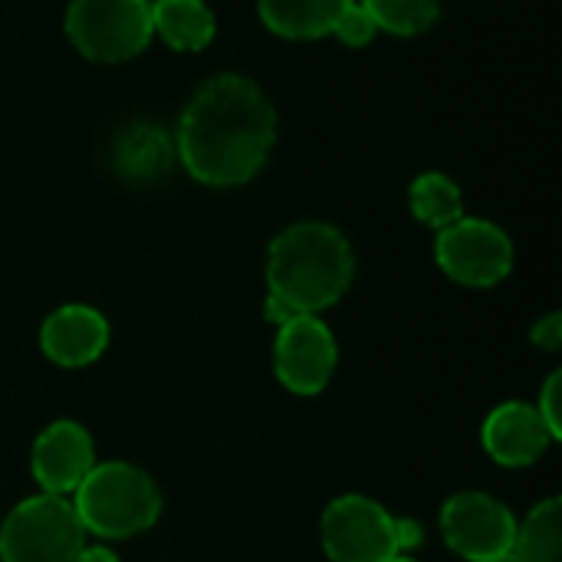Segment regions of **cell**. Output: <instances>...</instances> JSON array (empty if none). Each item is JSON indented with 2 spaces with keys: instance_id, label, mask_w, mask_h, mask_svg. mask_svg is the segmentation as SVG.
Instances as JSON below:
<instances>
[{
  "instance_id": "obj_3",
  "label": "cell",
  "mask_w": 562,
  "mask_h": 562,
  "mask_svg": "<svg viewBox=\"0 0 562 562\" xmlns=\"http://www.w3.org/2000/svg\"><path fill=\"white\" fill-rule=\"evenodd\" d=\"M86 533L99 540H132L161 517V491L148 471L128 461L95 464L69 497Z\"/></svg>"
},
{
  "instance_id": "obj_7",
  "label": "cell",
  "mask_w": 562,
  "mask_h": 562,
  "mask_svg": "<svg viewBox=\"0 0 562 562\" xmlns=\"http://www.w3.org/2000/svg\"><path fill=\"white\" fill-rule=\"evenodd\" d=\"M438 267L464 286H494L514 270V240L491 221L461 217L438 231Z\"/></svg>"
},
{
  "instance_id": "obj_19",
  "label": "cell",
  "mask_w": 562,
  "mask_h": 562,
  "mask_svg": "<svg viewBox=\"0 0 562 562\" xmlns=\"http://www.w3.org/2000/svg\"><path fill=\"white\" fill-rule=\"evenodd\" d=\"M333 33H336L346 46H366V43H372V36H375V23H372V16L366 13V7L352 0V3L339 13V20L333 23Z\"/></svg>"
},
{
  "instance_id": "obj_5",
  "label": "cell",
  "mask_w": 562,
  "mask_h": 562,
  "mask_svg": "<svg viewBox=\"0 0 562 562\" xmlns=\"http://www.w3.org/2000/svg\"><path fill=\"white\" fill-rule=\"evenodd\" d=\"M148 0H72L66 10V36L95 63H122L138 56L151 40Z\"/></svg>"
},
{
  "instance_id": "obj_25",
  "label": "cell",
  "mask_w": 562,
  "mask_h": 562,
  "mask_svg": "<svg viewBox=\"0 0 562 562\" xmlns=\"http://www.w3.org/2000/svg\"><path fill=\"white\" fill-rule=\"evenodd\" d=\"M389 562H418V560H412L408 553H398V557H392V560H389Z\"/></svg>"
},
{
  "instance_id": "obj_8",
  "label": "cell",
  "mask_w": 562,
  "mask_h": 562,
  "mask_svg": "<svg viewBox=\"0 0 562 562\" xmlns=\"http://www.w3.org/2000/svg\"><path fill=\"white\" fill-rule=\"evenodd\" d=\"M441 537L468 562H491L514 550L517 517L491 494L461 491L441 507Z\"/></svg>"
},
{
  "instance_id": "obj_15",
  "label": "cell",
  "mask_w": 562,
  "mask_h": 562,
  "mask_svg": "<svg viewBox=\"0 0 562 562\" xmlns=\"http://www.w3.org/2000/svg\"><path fill=\"white\" fill-rule=\"evenodd\" d=\"M562 501L550 497L537 504L524 520H517L514 557L520 562H562Z\"/></svg>"
},
{
  "instance_id": "obj_1",
  "label": "cell",
  "mask_w": 562,
  "mask_h": 562,
  "mask_svg": "<svg viewBox=\"0 0 562 562\" xmlns=\"http://www.w3.org/2000/svg\"><path fill=\"white\" fill-rule=\"evenodd\" d=\"M277 142V112L263 89L237 72L207 79L178 122V158L207 188L247 184Z\"/></svg>"
},
{
  "instance_id": "obj_18",
  "label": "cell",
  "mask_w": 562,
  "mask_h": 562,
  "mask_svg": "<svg viewBox=\"0 0 562 562\" xmlns=\"http://www.w3.org/2000/svg\"><path fill=\"white\" fill-rule=\"evenodd\" d=\"M362 7L375 30H389L395 36H418L441 16L438 0H362Z\"/></svg>"
},
{
  "instance_id": "obj_13",
  "label": "cell",
  "mask_w": 562,
  "mask_h": 562,
  "mask_svg": "<svg viewBox=\"0 0 562 562\" xmlns=\"http://www.w3.org/2000/svg\"><path fill=\"white\" fill-rule=\"evenodd\" d=\"M352 0H257L267 30L286 40H319Z\"/></svg>"
},
{
  "instance_id": "obj_22",
  "label": "cell",
  "mask_w": 562,
  "mask_h": 562,
  "mask_svg": "<svg viewBox=\"0 0 562 562\" xmlns=\"http://www.w3.org/2000/svg\"><path fill=\"white\" fill-rule=\"evenodd\" d=\"M395 533H398V550H402V553H408L412 547L422 543V527H418L415 520H408V517H405V520L395 517Z\"/></svg>"
},
{
  "instance_id": "obj_21",
  "label": "cell",
  "mask_w": 562,
  "mask_h": 562,
  "mask_svg": "<svg viewBox=\"0 0 562 562\" xmlns=\"http://www.w3.org/2000/svg\"><path fill=\"white\" fill-rule=\"evenodd\" d=\"M530 339L540 346V349H547V352H557L562 346V316L560 313H550V316H543L540 323H533V329H530Z\"/></svg>"
},
{
  "instance_id": "obj_10",
  "label": "cell",
  "mask_w": 562,
  "mask_h": 562,
  "mask_svg": "<svg viewBox=\"0 0 562 562\" xmlns=\"http://www.w3.org/2000/svg\"><path fill=\"white\" fill-rule=\"evenodd\" d=\"M92 468H95V445H92V435L79 422H69V418L53 422L33 441L30 471L43 494L72 497Z\"/></svg>"
},
{
  "instance_id": "obj_23",
  "label": "cell",
  "mask_w": 562,
  "mask_h": 562,
  "mask_svg": "<svg viewBox=\"0 0 562 562\" xmlns=\"http://www.w3.org/2000/svg\"><path fill=\"white\" fill-rule=\"evenodd\" d=\"M72 562H119V557H115L105 543H95V547L82 543V550L76 553V560Z\"/></svg>"
},
{
  "instance_id": "obj_24",
  "label": "cell",
  "mask_w": 562,
  "mask_h": 562,
  "mask_svg": "<svg viewBox=\"0 0 562 562\" xmlns=\"http://www.w3.org/2000/svg\"><path fill=\"white\" fill-rule=\"evenodd\" d=\"M491 562H520L514 553H504V557H497V560H491Z\"/></svg>"
},
{
  "instance_id": "obj_6",
  "label": "cell",
  "mask_w": 562,
  "mask_h": 562,
  "mask_svg": "<svg viewBox=\"0 0 562 562\" xmlns=\"http://www.w3.org/2000/svg\"><path fill=\"white\" fill-rule=\"evenodd\" d=\"M319 540L333 562H389L398 557L395 517L372 497H336L319 520Z\"/></svg>"
},
{
  "instance_id": "obj_16",
  "label": "cell",
  "mask_w": 562,
  "mask_h": 562,
  "mask_svg": "<svg viewBox=\"0 0 562 562\" xmlns=\"http://www.w3.org/2000/svg\"><path fill=\"white\" fill-rule=\"evenodd\" d=\"M115 165L125 178L151 181L171 165V138L158 125H135L119 138Z\"/></svg>"
},
{
  "instance_id": "obj_2",
  "label": "cell",
  "mask_w": 562,
  "mask_h": 562,
  "mask_svg": "<svg viewBox=\"0 0 562 562\" xmlns=\"http://www.w3.org/2000/svg\"><path fill=\"white\" fill-rule=\"evenodd\" d=\"M356 254L342 231L300 221L273 237L267 250V296L290 316H319L352 286Z\"/></svg>"
},
{
  "instance_id": "obj_4",
  "label": "cell",
  "mask_w": 562,
  "mask_h": 562,
  "mask_svg": "<svg viewBox=\"0 0 562 562\" xmlns=\"http://www.w3.org/2000/svg\"><path fill=\"white\" fill-rule=\"evenodd\" d=\"M82 543L72 501L56 494L20 501L0 524V562H72Z\"/></svg>"
},
{
  "instance_id": "obj_20",
  "label": "cell",
  "mask_w": 562,
  "mask_h": 562,
  "mask_svg": "<svg viewBox=\"0 0 562 562\" xmlns=\"http://www.w3.org/2000/svg\"><path fill=\"white\" fill-rule=\"evenodd\" d=\"M537 412H540L543 425L550 428L553 441H560L562 438V372H553V375L547 379V385H543V392H540V405H537Z\"/></svg>"
},
{
  "instance_id": "obj_11",
  "label": "cell",
  "mask_w": 562,
  "mask_h": 562,
  "mask_svg": "<svg viewBox=\"0 0 562 562\" xmlns=\"http://www.w3.org/2000/svg\"><path fill=\"white\" fill-rule=\"evenodd\" d=\"M481 441H484V451L497 464L530 468L547 454V448L553 445V435L543 425L537 405L504 402L487 415V422L481 428Z\"/></svg>"
},
{
  "instance_id": "obj_14",
  "label": "cell",
  "mask_w": 562,
  "mask_h": 562,
  "mask_svg": "<svg viewBox=\"0 0 562 562\" xmlns=\"http://www.w3.org/2000/svg\"><path fill=\"white\" fill-rule=\"evenodd\" d=\"M151 30L181 53H198L214 40V13L204 0H155Z\"/></svg>"
},
{
  "instance_id": "obj_9",
  "label": "cell",
  "mask_w": 562,
  "mask_h": 562,
  "mask_svg": "<svg viewBox=\"0 0 562 562\" xmlns=\"http://www.w3.org/2000/svg\"><path fill=\"white\" fill-rule=\"evenodd\" d=\"M339 362L333 329L319 316H293L277 329L273 369L283 389L296 395H319Z\"/></svg>"
},
{
  "instance_id": "obj_17",
  "label": "cell",
  "mask_w": 562,
  "mask_h": 562,
  "mask_svg": "<svg viewBox=\"0 0 562 562\" xmlns=\"http://www.w3.org/2000/svg\"><path fill=\"white\" fill-rule=\"evenodd\" d=\"M408 204H412V214L441 231L454 221L464 217V201H461V188L441 175V171H425L412 181V191H408Z\"/></svg>"
},
{
  "instance_id": "obj_12",
  "label": "cell",
  "mask_w": 562,
  "mask_h": 562,
  "mask_svg": "<svg viewBox=\"0 0 562 562\" xmlns=\"http://www.w3.org/2000/svg\"><path fill=\"white\" fill-rule=\"evenodd\" d=\"M109 346V323L99 310L69 303L46 316L40 329V349L63 369H82L95 362Z\"/></svg>"
}]
</instances>
